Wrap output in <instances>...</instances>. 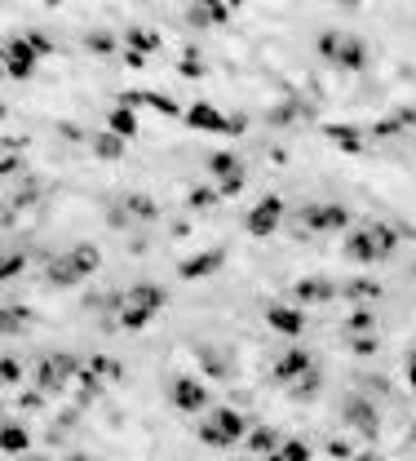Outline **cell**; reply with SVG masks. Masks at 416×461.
Masks as SVG:
<instances>
[{
	"label": "cell",
	"instance_id": "cell-1",
	"mask_svg": "<svg viewBox=\"0 0 416 461\" xmlns=\"http://www.w3.org/2000/svg\"><path fill=\"white\" fill-rule=\"evenodd\" d=\"M159 306H164V288L159 284H133L120 297V324H125L129 333H138V328H146L151 319H155Z\"/></svg>",
	"mask_w": 416,
	"mask_h": 461
},
{
	"label": "cell",
	"instance_id": "cell-2",
	"mask_svg": "<svg viewBox=\"0 0 416 461\" xmlns=\"http://www.w3.org/2000/svg\"><path fill=\"white\" fill-rule=\"evenodd\" d=\"M297 227H301V235L306 231H346L350 227V213L341 209V204H306L301 209V218H297Z\"/></svg>",
	"mask_w": 416,
	"mask_h": 461
},
{
	"label": "cell",
	"instance_id": "cell-3",
	"mask_svg": "<svg viewBox=\"0 0 416 461\" xmlns=\"http://www.w3.org/2000/svg\"><path fill=\"white\" fill-rule=\"evenodd\" d=\"M279 222H283V200L279 195H261L257 204H252V213H248V235L252 240H270V235L279 231Z\"/></svg>",
	"mask_w": 416,
	"mask_h": 461
},
{
	"label": "cell",
	"instance_id": "cell-4",
	"mask_svg": "<svg viewBox=\"0 0 416 461\" xmlns=\"http://www.w3.org/2000/svg\"><path fill=\"white\" fill-rule=\"evenodd\" d=\"M310 369H315V360H310V351H306V346H288V351L279 355V364L270 369V377L283 382V386H292V382H301V377H306Z\"/></svg>",
	"mask_w": 416,
	"mask_h": 461
},
{
	"label": "cell",
	"instance_id": "cell-5",
	"mask_svg": "<svg viewBox=\"0 0 416 461\" xmlns=\"http://www.w3.org/2000/svg\"><path fill=\"white\" fill-rule=\"evenodd\" d=\"M168 399H173L182 412H200L208 403V390L200 386V377H173L168 382Z\"/></svg>",
	"mask_w": 416,
	"mask_h": 461
},
{
	"label": "cell",
	"instance_id": "cell-6",
	"mask_svg": "<svg viewBox=\"0 0 416 461\" xmlns=\"http://www.w3.org/2000/svg\"><path fill=\"white\" fill-rule=\"evenodd\" d=\"M5 71L14 80H31L36 76V49H31V40H9L5 45Z\"/></svg>",
	"mask_w": 416,
	"mask_h": 461
},
{
	"label": "cell",
	"instance_id": "cell-7",
	"mask_svg": "<svg viewBox=\"0 0 416 461\" xmlns=\"http://www.w3.org/2000/svg\"><path fill=\"white\" fill-rule=\"evenodd\" d=\"M186 125L200 129V134H231V116H222L213 102H195V107H186Z\"/></svg>",
	"mask_w": 416,
	"mask_h": 461
},
{
	"label": "cell",
	"instance_id": "cell-8",
	"mask_svg": "<svg viewBox=\"0 0 416 461\" xmlns=\"http://www.w3.org/2000/svg\"><path fill=\"white\" fill-rule=\"evenodd\" d=\"M346 421H350L354 430H363L367 439L381 435V417H376V403H372V399H363V395H354V399L346 403Z\"/></svg>",
	"mask_w": 416,
	"mask_h": 461
},
{
	"label": "cell",
	"instance_id": "cell-9",
	"mask_svg": "<svg viewBox=\"0 0 416 461\" xmlns=\"http://www.w3.org/2000/svg\"><path fill=\"white\" fill-rule=\"evenodd\" d=\"M266 324L275 328V333H283V337H301V333H306V315H301V306H283V302L266 306Z\"/></svg>",
	"mask_w": 416,
	"mask_h": 461
},
{
	"label": "cell",
	"instance_id": "cell-10",
	"mask_svg": "<svg viewBox=\"0 0 416 461\" xmlns=\"http://www.w3.org/2000/svg\"><path fill=\"white\" fill-rule=\"evenodd\" d=\"M341 253L350 262H359V266H376V244H372V235H367V227H359V231H350L346 235V244H341Z\"/></svg>",
	"mask_w": 416,
	"mask_h": 461
},
{
	"label": "cell",
	"instance_id": "cell-11",
	"mask_svg": "<svg viewBox=\"0 0 416 461\" xmlns=\"http://www.w3.org/2000/svg\"><path fill=\"white\" fill-rule=\"evenodd\" d=\"M222 262H226V249H204V253H195V258H186L182 266H177V275L182 279H204V275H213Z\"/></svg>",
	"mask_w": 416,
	"mask_h": 461
},
{
	"label": "cell",
	"instance_id": "cell-12",
	"mask_svg": "<svg viewBox=\"0 0 416 461\" xmlns=\"http://www.w3.org/2000/svg\"><path fill=\"white\" fill-rule=\"evenodd\" d=\"M337 293H341V288H337L333 279H297V284H292V297H297L301 306H315V302H333Z\"/></svg>",
	"mask_w": 416,
	"mask_h": 461
},
{
	"label": "cell",
	"instance_id": "cell-13",
	"mask_svg": "<svg viewBox=\"0 0 416 461\" xmlns=\"http://www.w3.org/2000/svg\"><path fill=\"white\" fill-rule=\"evenodd\" d=\"M333 62H341L346 71H363V62H367V45L359 40V36L341 32V36H337V58H333Z\"/></svg>",
	"mask_w": 416,
	"mask_h": 461
},
{
	"label": "cell",
	"instance_id": "cell-14",
	"mask_svg": "<svg viewBox=\"0 0 416 461\" xmlns=\"http://www.w3.org/2000/svg\"><path fill=\"white\" fill-rule=\"evenodd\" d=\"M80 279H84V266L75 262V253H62V258L49 262V284L71 288V284H80Z\"/></svg>",
	"mask_w": 416,
	"mask_h": 461
},
{
	"label": "cell",
	"instance_id": "cell-15",
	"mask_svg": "<svg viewBox=\"0 0 416 461\" xmlns=\"http://www.w3.org/2000/svg\"><path fill=\"white\" fill-rule=\"evenodd\" d=\"M208 421H213V426L222 430V435L231 439V444H239V439H248V421H244V412H235V408H217V412H213V417H208Z\"/></svg>",
	"mask_w": 416,
	"mask_h": 461
},
{
	"label": "cell",
	"instance_id": "cell-16",
	"mask_svg": "<svg viewBox=\"0 0 416 461\" xmlns=\"http://www.w3.org/2000/svg\"><path fill=\"white\" fill-rule=\"evenodd\" d=\"M324 138H328L333 147H341V151H350V155L363 151V138H359L354 125H324Z\"/></svg>",
	"mask_w": 416,
	"mask_h": 461
},
{
	"label": "cell",
	"instance_id": "cell-17",
	"mask_svg": "<svg viewBox=\"0 0 416 461\" xmlns=\"http://www.w3.org/2000/svg\"><path fill=\"white\" fill-rule=\"evenodd\" d=\"M244 444H248V453H257V457H275L279 448H283V439L270 426H257V430H248V439H244Z\"/></svg>",
	"mask_w": 416,
	"mask_h": 461
},
{
	"label": "cell",
	"instance_id": "cell-18",
	"mask_svg": "<svg viewBox=\"0 0 416 461\" xmlns=\"http://www.w3.org/2000/svg\"><path fill=\"white\" fill-rule=\"evenodd\" d=\"M89 142H93V155H98V160H107V164H116V160L125 155V138H116V134H111V129H102V134H93Z\"/></svg>",
	"mask_w": 416,
	"mask_h": 461
},
{
	"label": "cell",
	"instance_id": "cell-19",
	"mask_svg": "<svg viewBox=\"0 0 416 461\" xmlns=\"http://www.w3.org/2000/svg\"><path fill=\"white\" fill-rule=\"evenodd\" d=\"M367 235H372V244H376V258H390L394 249H399V240L403 235L390 227V222H372V227H367Z\"/></svg>",
	"mask_w": 416,
	"mask_h": 461
},
{
	"label": "cell",
	"instance_id": "cell-20",
	"mask_svg": "<svg viewBox=\"0 0 416 461\" xmlns=\"http://www.w3.org/2000/svg\"><path fill=\"white\" fill-rule=\"evenodd\" d=\"M186 18H191L195 27H213V23H226V18H231V5H191Z\"/></svg>",
	"mask_w": 416,
	"mask_h": 461
},
{
	"label": "cell",
	"instance_id": "cell-21",
	"mask_svg": "<svg viewBox=\"0 0 416 461\" xmlns=\"http://www.w3.org/2000/svg\"><path fill=\"white\" fill-rule=\"evenodd\" d=\"M62 386H67V382L58 377V369H53V360H40V364H36V390H40V395H58Z\"/></svg>",
	"mask_w": 416,
	"mask_h": 461
},
{
	"label": "cell",
	"instance_id": "cell-22",
	"mask_svg": "<svg viewBox=\"0 0 416 461\" xmlns=\"http://www.w3.org/2000/svg\"><path fill=\"white\" fill-rule=\"evenodd\" d=\"M341 293L350 302H376V297H381V284H376V279H346Z\"/></svg>",
	"mask_w": 416,
	"mask_h": 461
},
{
	"label": "cell",
	"instance_id": "cell-23",
	"mask_svg": "<svg viewBox=\"0 0 416 461\" xmlns=\"http://www.w3.org/2000/svg\"><path fill=\"white\" fill-rule=\"evenodd\" d=\"M0 444H5V453H9V457H23L27 448H31V435H27L23 426H14V421H9V426L0 430Z\"/></svg>",
	"mask_w": 416,
	"mask_h": 461
},
{
	"label": "cell",
	"instance_id": "cell-24",
	"mask_svg": "<svg viewBox=\"0 0 416 461\" xmlns=\"http://www.w3.org/2000/svg\"><path fill=\"white\" fill-rule=\"evenodd\" d=\"M107 129L129 142V138L138 134V116H133V111H125V107H116V111H111V120H107Z\"/></svg>",
	"mask_w": 416,
	"mask_h": 461
},
{
	"label": "cell",
	"instance_id": "cell-25",
	"mask_svg": "<svg viewBox=\"0 0 416 461\" xmlns=\"http://www.w3.org/2000/svg\"><path fill=\"white\" fill-rule=\"evenodd\" d=\"M208 169L217 173V182H226V177L244 173V164H239V160H235L231 151H217V155H208Z\"/></svg>",
	"mask_w": 416,
	"mask_h": 461
},
{
	"label": "cell",
	"instance_id": "cell-26",
	"mask_svg": "<svg viewBox=\"0 0 416 461\" xmlns=\"http://www.w3.org/2000/svg\"><path fill=\"white\" fill-rule=\"evenodd\" d=\"M125 209L129 213H133V218H155V213H159V204L155 200H151V195H142V191H133V195H125Z\"/></svg>",
	"mask_w": 416,
	"mask_h": 461
},
{
	"label": "cell",
	"instance_id": "cell-27",
	"mask_svg": "<svg viewBox=\"0 0 416 461\" xmlns=\"http://www.w3.org/2000/svg\"><path fill=\"white\" fill-rule=\"evenodd\" d=\"M71 253H75V262L84 266V275H93V271L102 266V249H98V244H75Z\"/></svg>",
	"mask_w": 416,
	"mask_h": 461
},
{
	"label": "cell",
	"instance_id": "cell-28",
	"mask_svg": "<svg viewBox=\"0 0 416 461\" xmlns=\"http://www.w3.org/2000/svg\"><path fill=\"white\" fill-rule=\"evenodd\" d=\"M319 386H324V377H319V369H310L301 382H292V399H315Z\"/></svg>",
	"mask_w": 416,
	"mask_h": 461
},
{
	"label": "cell",
	"instance_id": "cell-29",
	"mask_svg": "<svg viewBox=\"0 0 416 461\" xmlns=\"http://www.w3.org/2000/svg\"><path fill=\"white\" fill-rule=\"evenodd\" d=\"M129 45H133L138 53H146V49H155V45H159V36L146 32V27H129Z\"/></svg>",
	"mask_w": 416,
	"mask_h": 461
},
{
	"label": "cell",
	"instance_id": "cell-30",
	"mask_svg": "<svg viewBox=\"0 0 416 461\" xmlns=\"http://www.w3.org/2000/svg\"><path fill=\"white\" fill-rule=\"evenodd\" d=\"M283 461H310V453H315V448L306 444V439H283Z\"/></svg>",
	"mask_w": 416,
	"mask_h": 461
},
{
	"label": "cell",
	"instance_id": "cell-31",
	"mask_svg": "<svg viewBox=\"0 0 416 461\" xmlns=\"http://www.w3.org/2000/svg\"><path fill=\"white\" fill-rule=\"evenodd\" d=\"M346 324H350V328H354V337H359V333H367V328H372V324H376V310H372V306H359V310H354V315H350V319H346Z\"/></svg>",
	"mask_w": 416,
	"mask_h": 461
},
{
	"label": "cell",
	"instance_id": "cell-32",
	"mask_svg": "<svg viewBox=\"0 0 416 461\" xmlns=\"http://www.w3.org/2000/svg\"><path fill=\"white\" fill-rule=\"evenodd\" d=\"M89 373H93V377H98V373H102V377H125V369H120L116 360H102V355H93V360H89Z\"/></svg>",
	"mask_w": 416,
	"mask_h": 461
},
{
	"label": "cell",
	"instance_id": "cell-33",
	"mask_svg": "<svg viewBox=\"0 0 416 461\" xmlns=\"http://www.w3.org/2000/svg\"><path fill=\"white\" fill-rule=\"evenodd\" d=\"M186 200H191V209H213V204L222 200V195H217L213 186H195V191L186 195Z\"/></svg>",
	"mask_w": 416,
	"mask_h": 461
},
{
	"label": "cell",
	"instance_id": "cell-34",
	"mask_svg": "<svg viewBox=\"0 0 416 461\" xmlns=\"http://www.w3.org/2000/svg\"><path fill=\"white\" fill-rule=\"evenodd\" d=\"M177 71H182V76H191V80H200L208 67L200 62V53H191V49H186V53H182V62H177Z\"/></svg>",
	"mask_w": 416,
	"mask_h": 461
},
{
	"label": "cell",
	"instance_id": "cell-35",
	"mask_svg": "<svg viewBox=\"0 0 416 461\" xmlns=\"http://www.w3.org/2000/svg\"><path fill=\"white\" fill-rule=\"evenodd\" d=\"M376 346H381V342H376V333H359V337H350V351L363 355V360H367V355H376Z\"/></svg>",
	"mask_w": 416,
	"mask_h": 461
},
{
	"label": "cell",
	"instance_id": "cell-36",
	"mask_svg": "<svg viewBox=\"0 0 416 461\" xmlns=\"http://www.w3.org/2000/svg\"><path fill=\"white\" fill-rule=\"evenodd\" d=\"M200 439H204V444H213V448H235V444H231V439H226V435H222V430H217V426H213V421H200Z\"/></svg>",
	"mask_w": 416,
	"mask_h": 461
},
{
	"label": "cell",
	"instance_id": "cell-37",
	"mask_svg": "<svg viewBox=\"0 0 416 461\" xmlns=\"http://www.w3.org/2000/svg\"><path fill=\"white\" fill-rule=\"evenodd\" d=\"M142 102H151V93H146V89H125V93H120V102H116V107L133 111V107H142Z\"/></svg>",
	"mask_w": 416,
	"mask_h": 461
},
{
	"label": "cell",
	"instance_id": "cell-38",
	"mask_svg": "<svg viewBox=\"0 0 416 461\" xmlns=\"http://www.w3.org/2000/svg\"><path fill=\"white\" fill-rule=\"evenodd\" d=\"M146 107H155L159 116H182V107H177L173 98H164V93H151V102H146Z\"/></svg>",
	"mask_w": 416,
	"mask_h": 461
},
{
	"label": "cell",
	"instance_id": "cell-39",
	"mask_svg": "<svg viewBox=\"0 0 416 461\" xmlns=\"http://www.w3.org/2000/svg\"><path fill=\"white\" fill-rule=\"evenodd\" d=\"M89 49H93V53H111V49H116L111 32H93V36H89Z\"/></svg>",
	"mask_w": 416,
	"mask_h": 461
},
{
	"label": "cell",
	"instance_id": "cell-40",
	"mask_svg": "<svg viewBox=\"0 0 416 461\" xmlns=\"http://www.w3.org/2000/svg\"><path fill=\"white\" fill-rule=\"evenodd\" d=\"M328 457H333V461H354V457H350V444H346V439H328Z\"/></svg>",
	"mask_w": 416,
	"mask_h": 461
},
{
	"label": "cell",
	"instance_id": "cell-41",
	"mask_svg": "<svg viewBox=\"0 0 416 461\" xmlns=\"http://www.w3.org/2000/svg\"><path fill=\"white\" fill-rule=\"evenodd\" d=\"M337 36L341 32H324L319 36V53H324V58H337Z\"/></svg>",
	"mask_w": 416,
	"mask_h": 461
},
{
	"label": "cell",
	"instance_id": "cell-42",
	"mask_svg": "<svg viewBox=\"0 0 416 461\" xmlns=\"http://www.w3.org/2000/svg\"><path fill=\"white\" fill-rule=\"evenodd\" d=\"M244 191V173H235V177H226V182H217V195H239Z\"/></svg>",
	"mask_w": 416,
	"mask_h": 461
},
{
	"label": "cell",
	"instance_id": "cell-43",
	"mask_svg": "<svg viewBox=\"0 0 416 461\" xmlns=\"http://www.w3.org/2000/svg\"><path fill=\"white\" fill-rule=\"evenodd\" d=\"M399 129H403L399 120H376V125H372V134H376V138H394Z\"/></svg>",
	"mask_w": 416,
	"mask_h": 461
},
{
	"label": "cell",
	"instance_id": "cell-44",
	"mask_svg": "<svg viewBox=\"0 0 416 461\" xmlns=\"http://www.w3.org/2000/svg\"><path fill=\"white\" fill-rule=\"evenodd\" d=\"M301 111V102H288V107H279V111H270V125H283V120H292Z\"/></svg>",
	"mask_w": 416,
	"mask_h": 461
},
{
	"label": "cell",
	"instance_id": "cell-45",
	"mask_svg": "<svg viewBox=\"0 0 416 461\" xmlns=\"http://www.w3.org/2000/svg\"><path fill=\"white\" fill-rule=\"evenodd\" d=\"M0 373H5V382H9V386L23 382V369H18V360H5V364H0Z\"/></svg>",
	"mask_w": 416,
	"mask_h": 461
},
{
	"label": "cell",
	"instance_id": "cell-46",
	"mask_svg": "<svg viewBox=\"0 0 416 461\" xmlns=\"http://www.w3.org/2000/svg\"><path fill=\"white\" fill-rule=\"evenodd\" d=\"M40 399H44L40 390H27V395H18V408H40Z\"/></svg>",
	"mask_w": 416,
	"mask_h": 461
},
{
	"label": "cell",
	"instance_id": "cell-47",
	"mask_svg": "<svg viewBox=\"0 0 416 461\" xmlns=\"http://www.w3.org/2000/svg\"><path fill=\"white\" fill-rule=\"evenodd\" d=\"M27 40H31V49H36V53H49V49H53V45H49V36H40V32H31Z\"/></svg>",
	"mask_w": 416,
	"mask_h": 461
},
{
	"label": "cell",
	"instance_id": "cell-48",
	"mask_svg": "<svg viewBox=\"0 0 416 461\" xmlns=\"http://www.w3.org/2000/svg\"><path fill=\"white\" fill-rule=\"evenodd\" d=\"M394 120H399V125H408V129H416V107H403Z\"/></svg>",
	"mask_w": 416,
	"mask_h": 461
},
{
	"label": "cell",
	"instance_id": "cell-49",
	"mask_svg": "<svg viewBox=\"0 0 416 461\" xmlns=\"http://www.w3.org/2000/svg\"><path fill=\"white\" fill-rule=\"evenodd\" d=\"M244 129H248V116H244V111H239V116H231V138L244 134Z\"/></svg>",
	"mask_w": 416,
	"mask_h": 461
},
{
	"label": "cell",
	"instance_id": "cell-50",
	"mask_svg": "<svg viewBox=\"0 0 416 461\" xmlns=\"http://www.w3.org/2000/svg\"><path fill=\"white\" fill-rule=\"evenodd\" d=\"M125 62H129V67H146V53H138V49H129V53H125Z\"/></svg>",
	"mask_w": 416,
	"mask_h": 461
},
{
	"label": "cell",
	"instance_id": "cell-51",
	"mask_svg": "<svg viewBox=\"0 0 416 461\" xmlns=\"http://www.w3.org/2000/svg\"><path fill=\"white\" fill-rule=\"evenodd\" d=\"M58 129H62V138H71V142L80 138V125H71V120H67V125H58Z\"/></svg>",
	"mask_w": 416,
	"mask_h": 461
},
{
	"label": "cell",
	"instance_id": "cell-52",
	"mask_svg": "<svg viewBox=\"0 0 416 461\" xmlns=\"http://www.w3.org/2000/svg\"><path fill=\"white\" fill-rule=\"evenodd\" d=\"M408 382H412V390H416V351L408 355Z\"/></svg>",
	"mask_w": 416,
	"mask_h": 461
},
{
	"label": "cell",
	"instance_id": "cell-53",
	"mask_svg": "<svg viewBox=\"0 0 416 461\" xmlns=\"http://www.w3.org/2000/svg\"><path fill=\"white\" fill-rule=\"evenodd\" d=\"M408 444L416 448V421H412V430H408Z\"/></svg>",
	"mask_w": 416,
	"mask_h": 461
},
{
	"label": "cell",
	"instance_id": "cell-54",
	"mask_svg": "<svg viewBox=\"0 0 416 461\" xmlns=\"http://www.w3.org/2000/svg\"><path fill=\"white\" fill-rule=\"evenodd\" d=\"M354 461H381V457H372V453H363V457H354Z\"/></svg>",
	"mask_w": 416,
	"mask_h": 461
},
{
	"label": "cell",
	"instance_id": "cell-55",
	"mask_svg": "<svg viewBox=\"0 0 416 461\" xmlns=\"http://www.w3.org/2000/svg\"><path fill=\"white\" fill-rule=\"evenodd\" d=\"M71 461H89V457H84V453H71Z\"/></svg>",
	"mask_w": 416,
	"mask_h": 461
},
{
	"label": "cell",
	"instance_id": "cell-56",
	"mask_svg": "<svg viewBox=\"0 0 416 461\" xmlns=\"http://www.w3.org/2000/svg\"><path fill=\"white\" fill-rule=\"evenodd\" d=\"M266 461H283V453H275V457H266Z\"/></svg>",
	"mask_w": 416,
	"mask_h": 461
}]
</instances>
